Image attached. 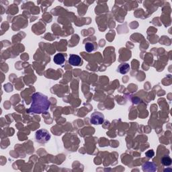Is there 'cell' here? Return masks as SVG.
I'll return each mask as SVG.
<instances>
[{
    "label": "cell",
    "mask_w": 172,
    "mask_h": 172,
    "mask_svg": "<svg viewBox=\"0 0 172 172\" xmlns=\"http://www.w3.org/2000/svg\"><path fill=\"white\" fill-rule=\"evenodd\" d=\"M50 106V101L48 97L40 92H36L32 96V104L28 111L30 113L42 114L47 111Z\"/></svg>",
    "instance_id": "6da1fadb"
},
{
    "label": "cell",
    "mask_w": 172,
    "mask_h": 172,
    "mask_svg": "<svg viewBox=\"0 0 172 172\" xmlns=\"http://www.w3.org/2000/svg\"><path fill=\"white\" fill-rule=\"evenodd\" d=\"M35 138L36 141L40 143H47L50 139V135L48 130L45 129H40L36 132Z\"/></svg>",
    "instance_id": "7a4b0ae2"
},
{
    "label": "cell",
    "mask_w": 172,
    "mask_h": 172,
    "mask_svg": "<svg viewBox=\"0 0 172 172\" xmlns=\"http://www.w3.org/2000/svg\"><path fill=\"white\" fill-rule=\"evenodd\" d=\"M90 122L95 125H101L104 122V116L99 112H94L91 115Z\"/></svg>",
    "instance_id": "3957f363"
},
{
    "label": "cell",
    "mask_w": 172,
    "mask_h": 172,
    "mask_svg": "<svg viewBox=\"0 0 172 172\" xmlns=\"http://www.w3.org/2000/svg\"><path fill=\"white\" fill-rule=\"evenodd\" d=\"M82 62L81 58L77 55H71L69 58V63L72 66H79Z\"/></svg>",
    "instance_id": "277c9868"
},
{
    "label": "cell",
    "mask_w": 172,
    "mask_h": 172,
    "mask_svg": "<svg viewBox=\"0 0 172 172\" xmlns=\"http://www.w3.org/2000/svg\"><path fill=\"white\" fill-rule=\"evenodd\" d=\"M130 69V65L128 63H124L120 64L119 66H118V71L121 74L125 75L127 74L128 72H129Z\"/></svg>",
    "instance_id": "5b68a950"
},
{
    "label": "cell",
    "mask_w": 172,
    "mask_h": 172,
    "mask_svg": "<svg viewBox=\"0 0 172 172\" xmlns=\"http://www.w3.org/2000/svg\"><path fill=\"white\" fill-rule=\"evenodd\" d=\"M142 169H143V171H155L157 170V166L153 163L147 162V163L143 164V166H142Z\"/></svg>",
    "instance_id": "8992f818"
},
{
    "label": "cell",
    "mask_w": 172,
    "mask_h": 172,
    "mask_svg": "<svg viewBox=\"0 0 172 172\" xmlns=\"http://www.w3.org/2000/svg\"><path fill=\"white\" fill-rule=\"evenodd\" d=\"M53 60H54V62L57 65H62L63 64L65 61V58L62 53H57V54L55 55V56L54 57Z\"/></svg>",
    "instance_id": "52a82bcc"
},
{
    "label": "cell",
    "mask_w": 172,
    "mask_h": 172,
    "mask_svg": "<svg viewBox=\"0 0 172 172\" xmlns=\"http://www.w3.org/2000/svg\"><path fill=\"white\" fill-rule=\"evenodd\" d=\"M161 163L165 166H170L172 163L171 157L169 156H164L161 159Z\"/></svg>",
    "instance_id": "ba28073f"
},
{
    "label": "cell",
    "mask_w": 172,
    "mask_h": 172,
    "mask_svg": "<svg viewBox=\"0 0 172 172\" xmlns=\"http://www.w3.org/2000/svg\"><path fill=\"white\" fill-rule=\"evenodd\" d=\"M85 48H86V51L88 53H91L96 49V46L94 43L92 42H87L86 45H85Z\"/></svg>",
    "instance_id": "9c48e42d"
},
{
    "label": "cell",
    "mask_w": 172,
    "mask_h": 172,
    "mask_svg": "<svg viewBox=\"0 0 172 172\" xmlns=\"http://www.w3.org/2000/svg\"><path fill=\"white\" fill-rule=\"evenodd\" d=\"M154 155L155 153L153 150H149V151L145 153V155L147 156V157H148V158H152L154 156Z\"/></svg>",
    "instance_id": "30bf717a"
},
{
    "label": "cell",
    "mask_w": 172,
    "mask_h": 172,
    "mask_svg": "<svg viewBox=\"0 0 172 172\" xmlns=\"http://www.w3.org/2000/svg\"><path fill=\"white\" fill-rule=\"evenodd\" d=\"M165 171H171V169H165L164 170Z\"/></svg>",
    "instance_id": "8fae6325"
}]
</instances>
